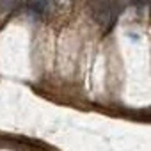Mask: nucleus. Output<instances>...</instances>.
<instances>
[{"label": "nucleus", "instance_id": "obj_1", "mask_svg": "<svg viewBox=\"0 0 151 151\" xmlns=\"http://www.w3.org/2000/svg\"><path fill=\"white\" fill-rule=\"evenodd\" d=\"M91 13L100 25L109 29L117 18V4L116 0H91Z\"/></svg>", "mask_w": 151, "mask_h": 151}, {"label": "nucleus", "instance_id": "obj_2", "mask_svg": "<svg viewBox=\"0 0 151 151\" xmlns=\"http://www.w3.org/2000/svg\"><path fill=\"white\" fill-rule=\"evenodd\" d=\"M29 9L39 16H43L48 9V0H30L29 2Z\"/></svg>", "mask_w": 151, "mask_h": 151}]
</instances>
